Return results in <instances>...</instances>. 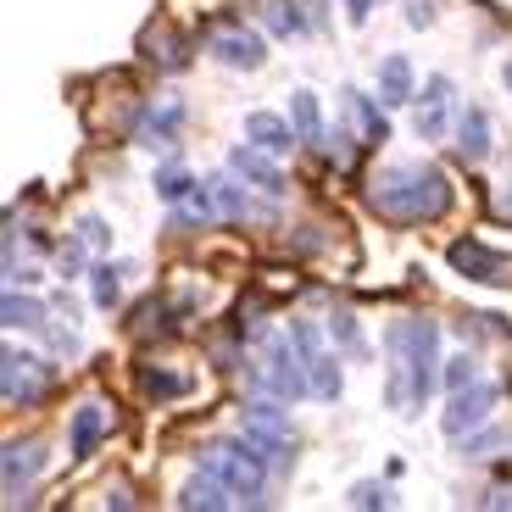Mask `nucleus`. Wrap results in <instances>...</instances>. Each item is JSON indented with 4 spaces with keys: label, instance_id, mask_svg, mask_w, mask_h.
Instances as JSON below:
<instances>
[{
    "label": "nucleus",
    "instance_id": "nucleus-1",
    "mask_svg": "<svg viewBox=\"0 0 512 512\" xmlns=\"http://www.w3.org/2000/svg\"><path fill=\"white\" fill-rule=\"evenodd\" d=\"M390 407H423L440 373V329L429 318L390 323Z\"/></svg>",
    "mask_w": 512,
    "mask_h": 512
},
{
    "label": "nucleus",
    "instance_id": "nucleus-2",
    "mask_svg": "<svg viewBox=\"0 0 512 512\" xmlns=\"http://www.w3.org/2000/svg\"><path fill=\"white\" fill-rule=\"evenodd\" d=\"M368 206L390 223H435L451 212V184L440 167H390L368 184Z\"/></svg>",
    "mask_w": 512,
    "mask_h": 512
},
{
    "label": "nucleus",
    "instance_id": "nucleus-3",
    "mask_svg": "<svg viewBox=\"0 0 512 512\" xmlns=\"http://www.w3.org/2000/svg\"><path fill=\"white\" fill-rule=\"evenodd\" d=\"M201 468H206V474H218L240 501H262V485H268V457H262L245 435L229 440V446H206Z\"/></svg>",
    "mask_w": 512,
    "mask_h": 512
},
{
    "label": "nucleus",
    "instance_id": "nucleus-4",
    "mask_svg": "<svg viewBox=\"0 0 512 512\" xmlns=\"http://www.w3.org/2000/svg\"><path fill=\"white\" fill-rule=\"evenodd\" d=\"M240 435L268 457V468H290L295 462V435H290V418H284V401H251L240 412Z\"/></svg>",
    "mask_w": 512,
    "mask_h": 512
},
{
    "label": "nucleus",
    "instance_id": "nucleus-5",
    "mask_svg": "<svg viewBox=\"0 0 512 512\" xmlns=\"http://www.w3.org/2000/svg\"><path fill=\"white\" fill-rule=\"evenodd\" d=\"M51 362L34 357V351H17L6 346V357H0V396H6V407H39L45 401V390H51Z\"/></svg>",
    "mask_w": 512,
    "mask_h": 512
},
{
    "label": "nucleus",
    "instance_id": "nucleus-6",
    "mask_svg": "<svg viewBox=\"0 0 512 512\" xmlns=\"http://www.w3.org/2000/svg\"><path fill=\"white\" fill-rule=\"evenodd\" d=\"M457 84L446 73H429L423 78V90L412 95V128H418V140H446L451 128H457Z\"/></svg>",
    "mask_w": 512,
    "mask_h": 512
},
{
    "label": "nucleus",
    "instance_id": "nucleus-7",
    "mask_svg": "<svg viewBox=\"0 0 512 512\" xmlns=\"http://www.w3.org/2000/svg\"><path fill=\"white\" fill-rule=\"evenodd\" d=\"M262 379V390H268L273 401H301V396H312V379H307V357H301V346H295L290 334H273V346H268V368L256 373Z\"/></svg>",
    "mask_w": 512,
    "mask_h": 512
},
{
    "label": "nucleus",
    "instance_id": "nucleus-8",
    "mask_svg": "<svg viewBox=\"0 0 512 512\" xmlns=\"http://www.w3.org/2000/svg\"><path fill=\"white\" fill-rule=\"evenodd\" d=\"M290 340L301 346V357H307V379H312V396L318 401H340V362H334V351H323V334L312 318L290 323Z\"/></svg>",
    "mask_w": 512,
    "mask_h": 512
},
{
    "label": "nucleus",
    "instance_id": "nucleus-9",
    "mask_svg": "<svg viewBox=\"0 0 512 512\" xmlns=\"http://www.w3.org/2000/svg\"><path fill=\"white\" fill-rule=\"evenodd\" d=\"M490 412H496V384L474 379L468 390H451V407L440 418V429H446V440H462V435H474L479 423H490Z\"/></svg>",
    "mask_w": 512,
    "mask_h": 512
},
{
    "label": "nucleus",
    "instance_id": "nucleus-10",
    "mask_svg": "<svg viewBox=\"0 0 512 512\" xmlns=\"http://www.w3.org/2000/svg\"><path fill=\"white\" fill-rule=\"evenodd\" d=\"M446 256H451V268H457L462 279H479V284H512V262H507V256H496L485 240H457Z\"/></svg>",
    "mask_w": 512,
    "mask_h": 512
},
{
    "label": "nucleus",
    "instance_id": "nucleus-11",
    "mask_svg": "<svg viewBox=\"0 0 512 512\" xmlns=\"http://www.w3.org/2000/svg\"><path fill=\"white\" fill-rule=\"evenodd\" d=\"M212 56H218L223 67H240V73H256V67L268 62V51H262V39H256L251 28H218V34H212Z\"/></svg>",
    "mask_w": 512,
    "mask_h": 512
},
{
    "label": "nucleus",
    "instance_id": "nucleus-12",
    "mask_svg": "<svg viewBox=\"0 0 512 512\" xmlns=\"http://www.w3.org/2000/svg\"><path fill=\"white\" fill-rule=\"evenodd\" d=\"M451 134H457L451 145L462 151V162H485L490 145H496V128H490V112H485V106H462Z\"/></svg>",
    "mask_w": 512,
    "mask_h": 512
},
{
    "label": "nucleus",
    "instance_id": "nucleus-13",
    "mask_svg": "<svg viewBox=\"0 0 512 512\" xmlns=\"http://www.w3.org/2000/svg\"><path fill=\"white\" fill-rule=\"evenodd\" d=\"M229 173L251 179L262 195H284V173L268 162V151H262V145H234V151H229Z\"/></svg>",
    "mask_w": 512,
    "mask_h": 512
},
{
    "label": "nucleus",
    "instance_id": "nucleus-14",
    "mask_svg": "<svg viewBox=\"0 0 512 512\" xmlns=\"http://www.w3.org/2000/svg\"><path fill=\"white\" fill-rule=\"evenodd\" d=\"M45 468V446L39 440H6V496H12V507L23 501V485Z\"/></svg>",
    "mask_w": 512,
    "mask_h": 512
},
{
    "label": "nucleus",
    "instance_id": "nucleus-15",
    "mask_svg": "<svg viewBox=\"0 0 512 512\" xmlns=\"http://www.w3.org/2000/svg\"><path fill=\"white\" fill-rule=\"evenodd\" d=\"M106 407L101 401H84V407L73 412V418H67V451H73V457H90L95 446H101V435H106Z\"/></svg>",
    "mask_w": 512,
    "mask_h": 512
},
{
    "label": "nucleus",
    "instance_id": "nucleus-16",
    "mask_svg": "<svg viewBox=\"0 0 512 512\" xmlns=\"http://www.w3.org/2000/svg\"><path fill=\"white\" fill-rule=\"evenodd\" d=\"M245 140H251V145H262L268 156H290L295 128L284 123L279 112H251V117H245Z\"/></svg>",
    "mask_w": 512,
    "mask_h": 512
},
{
    "label": "nucleus",
    "instance_id": "nucleus-17",
    "mask_svg": "<svg viewBox=\"0 0 512 512\" xmlns=\"http://www.w3.org/2000/svg\"><path fill=\"white\" fill-rule=\"evenodd\" d=\"M234 501H240V496H234V490L223 485L218 474H206V468H201V474H195L190 485L179 490V507H206V512H223V507H234Z\"/></svg>",
    "mask_w": 512,
    "mask_h": 512
},
{
    "label": "nucleus",
    "instance_id": "nucleus-18",
    "mask_svg": "<svg viewBox=\"0 0 512 512\" xmlns=\"http://www.w3.org/2000/svg\"><path fill=\"white\" fill-rule=\"evenodd\" d=\"M379 101L384 106H401V101H412V95H418V84H412V62L407 56H384L379 62Z\"/></svg>",
    "mask_w": 512,
    "mask_h": 512
},
{
    "label": "nucleus",
    "instance_id": "nucleus-19",
    "mask_svg": "<svg viewBox=\"0 0 512 512\" xmlns=\"http://www.w3.org/2000/svg\"><path fill=\"white\" fill-rule=\"evenodd\" d=\"M179 123H184V106H179V101L151 106V117H145V128H140V145H173Z\"/></svg>",
    "mask_w": 512,
    "mask_h": 512
},
{
    "label": "nucleus",
    "instance_id": "nucleus-20",
    "mask_svg": "<svg viewBox=\"0 0 512 512\" xmlns=\"http://www.w3.org/2000/svg\"><path fill=\"white\" fill-rule=\"evenodd\" d=\"M290 117H295V134H301L307 145H318V151L329 145V134H323V117H318V101H312L307 90L290 95Z\"/></svg>",
    "mask_w": 512,
    "mask_h": 512
},
{
    "label": "nucleus",
    "instance_id": "nucleus-21",
    "mask_svg": "<svg viewBox=\"0 0 512 512\" xmlns=\"http://www.w3.org/2000/svg\"><path fill=\"white\" fill-rule=\"evenodd\" d=\"M0 312H6V329H45V307H39L34 295H17V290H6V301H0Z\"/></svg>",
    "mask_w": 512,
    "mask_h": 512
},
{
    "label": "nucleus",
    "instance_id": "nucleus-22",
    "mask_svg": "<svg viewBox=\"0 0 512 512\" xmlns=\"http://www.w3.org/2000/svg\"><path fill=\"white\" fill-rule=\"evenodd\" d=\"M346 106H351V117H357V128H362V140H368V145H379L384 134H390V123H384V112L368 101V95L346 90Z\"/></svg>",
    "mask_w": 512,
    "mask_h": 512
},
{
    "label": "nucleus",
    "instance_id": "nucleus-23",
    "mask_svg": "<svg viewBox=\"0 0 512 512\" xmlns=\"http://www.w3.org/2000/svg\"><path fill=\"white\" fill-rule=\"evenodd\" d=\"M140 390L151 401H179L184 390H190V379H184V373H167V368H156V362H151V368L140 373Z\"/></svg>",
    "mask_w": 512,
    "mask_h": 512
},
{
    "label": "nucleus",
    "instance_id": "nucleus-24",
    "mask_svg": "<svg viewBox=\"0 0 512 512\" xmlns=\"http://www.w3.org/2000/svg\"><path fill=\"white\" fill-rule=\"evenodd\" d=\"M123 273L128 268H112V262H95V268H90V301H95V307H117V295H123Z\"/></svg>",
    "mask_w": 512,
    "mask_h": 512
},
{
    "label": "nucleus",
    "instance_id": "nucleus-25",
    "mask_svg": "<svg viewBox=\"0 0 512 512\" xmlns=\"http://www.w3.org/2000/svg\"><path fill=\"white\" fill-rule=\"evenodd\" d=\"M212 195H218V212H223V218H245V212H251L245 190L229 179V173H218V179H212Z\"/></svg>",
    "mask_w": 512,
    "mask_h": 512
},
{
    "label": "nucleus",
    "instance_id": "nucleus-26",
    "mask_svg": "<svg viewBox=\"0 0 512 512\" xmlns=\"http://www.w3.org/2000/svg\"><path fill=\"white\" fill-rule=\"evenodd\" d=\"M262 17H268L273 34H301V23H307L295 0H268V6H262Z\"/></svg>",
    "mask_w": 512,
    "mask_h": 512
},
{
    "label": "nucleus",
    "instance_id": "nucleus-27",
    "mask_svg": "<svg viewBox=\"0 0 512 512\" xmlns=\"http://www.w3.org/2000/svg\"><path fill=\"white\" fill-rule=\"evenodd\" d=\"M507 440H512V429H485V435H462L457 446H462V457H468V462H479V457H490L496 446H507Z\"/></svg>",
    "mask_w": 512,
    "mask_h": 512
},
{
    "label": "nucleus",
    "instance_id": "nucleus-28",
    "mask_svg": "<svg viewBox=\"0 0 512 512\" xmlns=\"http://www.w3.org/2000/svg\"><path fill=\"white\" fill-rule=\"evenodd\" d=\"M190 190H195V179L184 173V167L167 162L162 173H156V195H162V201H179V195H190Z\"/></svg>",
    "mask_w": 512,
    "mask_h": 512
},
{
    "label": "nucleus",
    "instance_id": "nucleus-29",
    "mask_svg": "<svg viewBox=\"0 0 512 512\" xmlns=\"http://www.w3.org/2000/svg\"><path fill=\"white\" fill-rule=\"evenodd\" d=\"M206 218H212V201H206V190L179 195V212H173V223H206Z\"/></svg>",
    "mask_w": 512,
    "mask_h": 512
},
{
    "label": "nucleus",
    "instance_id": "nucleus-30",
    "mask_svg": "<svg viewBox=\"0 0 512 512\" xmlns=\"http://www.w3.org/2000/svg\"><path fill=\"white\" fill-rule=\"evenodd\" d=\"M329 334H334L346 351H362V329H357V318H351V312H334V318H329Z\"/></svg>",
    "mask_w": 512,
    "mask_h": 512
},
{
    "label": "nucleus",
    "instance_id": "nucleus-31",
    "mask_svg": "<svg viewBox=\"0 0 512 512\" xmlns=\"http://www.w3.org/2000/svg\"><path fill=\"white\" fill-rule=\"evenodd\" d=\"M78 245H84V251H106V245H112V229H106L101 218H84L78 223Z\"/></svg>",
    "mask_w": 512,
    "mask_h": 512
},
{
    "label": "nucleus",
    "instance_id": "nucleus-32",
    "mask_svg": "<svg viewBox=\"0 0 512 512\" xmlns=\"http://www.w3.org/2000/svg\"><path fill=\"white\" fill-rule=\"evenodd\" d=\"M474 379H479L474 357H451V362H446V390H468Z\"/></svg>",
    "mask_w": 512,
    "mask_h": 512
},
{
    "label": "nucleus",
    "instance_id": "nucleus-33",
    "mask_svg": "<svg viewBox=\"0 0 512 512\" xmlns=\"http://www.w3.org/2000/svg\"><path fill=\"white\" fill-rule=\"evenodd\" d=\"M351 507H390V490L362 479V485H351Z\"/></svg>",
    "mask_w": 512,
    "mask_h": 512
},
{
    "label": "nucleus",
    "instance_id": "nucleus-34",
    "mask_svg": "<svg viewBox=\"0 0 512 512\" xmlns=\"http://www.w3.org/2000/svg\"><path fill=\"white\" fill-rule=\"evenodd\" d=\"M346 12H351V23H368V12H373V0H346Z\"/></svg>",
    "mask_w": 512,
    "mask_h": 512
},
{
    "label": "nucleus",
    "instance_id": "nucleus-35",
    "mask_svg": "<svg viewBox=\"0 0 512 512\" xmlns=\"http://www.w3.org/2000/svg\"><path fill=\"white\" fill-rule=\"evenodd\" d=\"M496 206H501V212H507V218H512V190H507V195H501V201H496Z\"/></svg>",
    "mask_w": 512,
    "mask_h": 512
},
{
    "label": "nucleus",
    "instance_id": "nucleus-36",
    "mask_svg": "<svg viewBox=\"0 0 512 512\" xmlns=\"http://www.w3.org/2000/svg\"><path fill=\"white\" fill-rule=\"evenodd\" d=\"M501 84H507V95H512V62H507V67H501Z\"/></svg>",
    "mask_w": 512,
    "mask_h": 512
}]
</instances>
